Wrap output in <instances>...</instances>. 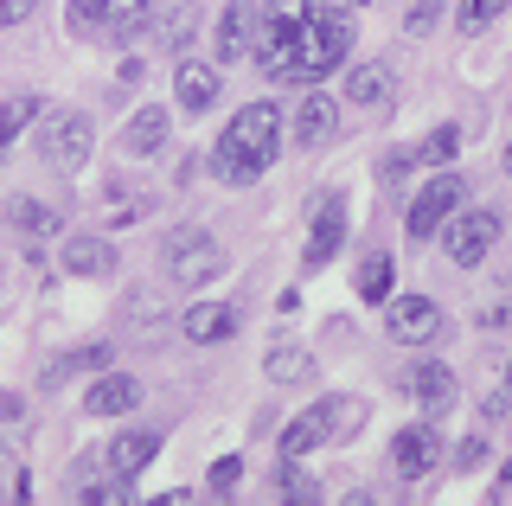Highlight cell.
Wrapping results in <instances>:
<instances>
[{
	"label": "cell",
	"mask_w": 512,
	"mask_h": 506,
	"mask_svg": "<svg viewBox=\"0 0 512 506\" xmlns=\"http://www.w3.org/2000/svg\"><path fill=\"white\" fill-rule=\"evenodd\" d=\"M276 154H282V109L276 103H244L224 122V135L212 148V173L224 186H250L276 167Z\"/></svg>",
	"instance_id": "1"
},
{
	"label": "cell",
	"mask_w": 512,
	"mask_h": 506,
	"mask_svg": "<svg viewBox=\"0 0 512 506\" xmlns=\"http://www.w3.org/2000/svg\"><path fill=\"white\" fill-rule=\"evenodd\" d=\"M340 65H346V7L320 0V13L295 26V39H288L282 65L269 71V77H282V84H301V90H308V84H320V77L340 71Z\"/></svg>",
	"instance_id": "2"
},
{
	"label": "cell",
	"mask_w": 512,
	"mask_h": 506,
	"mask_svg": "<svg viewBox=\"0 0 512 506\" xmlns=\"http://www.w3.org/2000/svg\"><path fill=\"white\" fill-rule=\"evenodd\" d=\"M365 423V404L359 398H320L308 404L295 423L282 430V455H314V449H340V442L359 436Z\"/></svg>",
	"instance_id": "3"
},
{
	"label": "cell",
	"mask_w": 512,
	"mask_h": 506,
	"mask_svg": "<svg viewBox=\"0 0 512 506\" xmlns=\"http://www.w3.org/2000/svg\"><path fill=\"white\" fill-rule=\"evenodd\" d=\"M90 148H96V129L84 109H52L39 122V161L58 167V173H84L90 167Z\"/></svg>",
	"instance_id": "4"
},
{
	"label": "cell",
	"mask_w": 512,
	"mask_h": 506,
	"mask_svg": "<svg viewBox=\"0 0 512 506\" xmlns=\"http://www.w3.org/2000/svg\"><path fill=\"white\" fill-rule=\"evenodd\" d=\"M224 270H231L224 250L199 225H180L167 237V282H173V289H205V282H218Z\"/></svg>",
	"instance_id": "5"
},
{
	"label": "cell",
	"mask_w": 512,
	"mask_h": 506,
	"mask_svg": "<svg viewBox=\"0 0 512 506\" xmlns=\"http://www.w3.org/2000/svg\"><path fill=\"white\" fill-rule=\"evenodd\" d=\"M493 244H500V212H461V205L448 212L442 250H448V263H455V270H480Z\"/></svg>",
	"instance_id": "6"
},
{
	"label": "cell",
	"mask_w": 512,
	"mask_h": 506,
	"mask_svg": "<svg viewBox=\"0 0 512 506\" xmlns=\"http://www.w3.org/2000/svg\"><path fill=\"white\" fill-rule=\"evenodd\" d=\"M154 20V0H77V13H71V26L84 39H135L141 26Z\"/></svg>",
	"instance_id": "7"
},
{
	"label": "cell",
	"mask_w": 512,
	"mask_h": 506,
	"mask_svg": "<svg viewBox=\"0 0 512 506\" xmlns=\"http://www.w3.org/2000/svg\"><path fill=\"white\" fill-rule=\"evenodd\" d=\"M384 334L397 346H436L442 340V308L429 295H404V302L384 308Z\"/></svg>",
	"instance_id": "8"
},
{
	"label": "cell",
	"mask_w": 512,
	"mask_h": 506,
	"mask_svg": "<svg viewBox=\"0 0 512 506\" xmlns=\"http://www.w3.org/2000/svg\"><path fill=\"white\" fill-rule=\"evenodd\" d=\"M455 205H461V173H436V180H429L423 193L410 199V218H404L410 237H436V231L448 225V212H455Z\"/></svg>",
	"instance_id": "9"
},
{
	"label": "cell",
	"mask_w": 512,
	"mask_h": 506,
	"mask_svg": "<svg viewBox=\"0 0 512 506\" xmlns=\"http://www.w3.org/2000/svg\"><path fill=\"white\" fill-rule=\"evenodd\" d=\"M346 103L352 109H372V116H384V109L397 103V71L378 65V58H365V65L346 71Z\"/></svg>",
	"instance_id": "10"
},
{
	"label": "cell",
	"mask_w": 512,
	"mask_h": 506,
	"mask_svg": "<svg viewBox=\"0 0 512 506\" xmlns=\"http://www.w3.org/2000/svg\"><path fill=\"white\" fill-rule=\"evenodd\" d=\"M250 39H256V7H250V0H231V7L218 13L212 58H218V65H244V58H250Z\"/></svg>",
	"instance_id": "11"
},
{
	"label": "cell",
	"mask_w": 512,
	"mask_h": 506,
	"mask_svg": "<svg viewBox=\"0 0 512 506\" xmlns=\"http://www.w3.org/2000/svg\"><path fill=\"white\" fill-rule=\"evenodd\" d=\"M391 462H397V474H404V481H423V474H436V462H442L436 430H429V423H410V430H397Z\"/></svg>",
	"instance_id": "12"
},
{
	"label": "cell",
	"mask_w": 512,
	"mask_h": 506,
	"mask_svg": "<svg viewBox=\"0 0 512 506\" xmlns=\"http://www.w3.org/2000/svg\"><path fill=\"white\" fill-rule=\"evenodd\" d=\"M333 129H340V103H333V97H314V90H308V97H301V109H295V122H288L295 148H301V154L327 148Z\"/></svg>",
	"instance_id": "13"
},
{
	"label": "cell",
	"mask_w": 512,
	"mask_h": 506,
	"mask_svg": "<svg viewBox=\"0 0 512 506\" xmlns=\"http://www.w3.org/2000/svg\"><path fill=\"white\" fill-rule=\"evenodd\" d=\"M180 334H186L192 346H218V340L237 334V308H231V302H192V308L180 314Z\"/></svg>",
	"instance_id": "14"
},
{
	"label": "cell",
	"mask_w": 512,
	"mask_h": 506,
	"mask_svg": "<svg viewBox=\"0 0 512 506\" xmlns=\"http://www.w3.org/2000/svg\"><path fill=\"white\" fill-rule=\"evenodd\" d=\"M64 270L96 282V276H116V270H122V257H116V244L96 231V237H71V244H64Z\"/></svg>",
	"instance_id": "15"
},
{
	"label": "cell",
	"mask_w": 512,
	"mask_h": 506,
	"mask_svg": "<svg viewBox=\"0 0 512 506\" xmlns=\"http://www.w3.org/2000/svg\"><path fill=\"white\" fill-rule=\"evenodd\" d=\"M135 404H141V378H128V372H103L84 398L90 417H128Z\"/></svg>",
	"instance_id": "16"
},
{
	"label": "cell",
	"mask_w": 512,
	"mask_h": 506,
	"mask_svg": "<svg viewBox=\"0 0 512 506\" xmlns=\"http://www.w3.org/2000/svg\"><path fill=\"white\" fill-rule=\"evenodd\" d=\"M404 391L423 410H448V404H455V372L436 366V359H416V366L404 372Z\"/></svg>",
	"instance_id": "17"
},
{
	"label": "cell",
	"mask_w": 512,
	"mask_h": 506,
	"mask_svg": "<svg viewBox=\"0 0 512 506\" xmlns=\"http://www.w3.org/2000/svg\"><path fill=\"white\" fill-rule=\"evenodd\" d=\"M173 90H180V109L205 116V109L218 103V65H205V58H186V65H173Z\"/></svg>",
	"instance_id": "18"
},
{
	"label": "cell",
	"mask_w": 512,
	"mask_h": 506,
	"mask_svg": "<svg viewBox=\"0 0 512 506\" xmlns=\"http://www.w3.org/2000/svg\"><path fill=\"white\" fill-rule=\"evenodd\" d=\"M160 455V430L154 423H135V430H122L109 442V474H141Z\"/></svg>",
	"instance_id": "19"
},
{
	"label": "cell",
	"mask_w": 512,
	"mask_h": 506,
	"mask_svg": "<svg viewBox=\"0 0 512 506\" xmlns=\"http://www.w3.org/2000/svg\"><path fill=\"white\" fill-rule=\"evenodd\" d=\"M340 237H346V205L327 199V205H320V218H314V237H308V270H320V263L340 250Z\"/></svg>",
	"instance_id": "20"
},
{
	"label": "cell",
	"mask_w": 512,
	"mask_h": 506,
	"mask_svg": "<svg viewBox=\"0 0 512 506\" xmlns=\"http://www.w3.org/2000/svg\"><path fill=\"white\" fill-rule=\"evenodd\" d=\"M160 141H167V109H160V103L135 109V116L122 122V148H128V154H154Z\"/></svg>",
	"instance_id": "21"
},
{
	"label": "cell",
	"mask_w": 512,
	"mask_h": 506,
	"mask_svg": "<svg viewBox=\"0 0 512 506\" xmlns=\"http://www.w3.org/2000/svg\"><path fill=\"white\" fill-rule=\"evenodd\" d=\"M154 45H167V52H173V45H186L192 39V26H199V7H192V0H160V13H154Z\"/></svg>",
	"instance_id": "22"
},
{
	"label": "cell",
	"mask_w": 512,
	"mask_h": 506,
	"mask_svg": "<svg viewBox=\"0 0 512 506\" xmlns=\"http://www.w3.org/2000/svg\"><path fill=\"white\" fill-rule=\"evenodd\" d=\"M455 154H461V129H455V122H442L423 148H410V167H442V161H455Z\"/></svg>",
	"instance_id": "23"
},
{
	"label": "cell",
	"mask_w": 512,
	"mask_h": 506,
	"mask_svg": "<svg viewBox=\"0 0 512 506\" xmlns=\"http://www.w3.org/2000/svg\"><path fill=\"white\" fill-rule=\"evenodd\" d=\"M84 366H96V372L109 366V340H96V346H77V353L52 359V366H45V385H58V378H71V372H84Z\"/></svg>",
	"instance_id": "24"
},
{
	"label": "cell",
	"mask_w": 512,
	"mask_h": 506,
	"mask_svg": "<svg viewBox=\"0 0 512 506\" xmlns=\"http://www.w3.org/2000/svg\"><path fill=\"white\" fill-rule=\"evenodd\" d=\"M359 302H391V257L359 263Z\"/></svg>",
	"instance_id": "25"
},
{
	"label": "cell",
	"mask_w": 512,
	"mask_h": 506,
	"mask_svg": "<svg viewBox=\"0 0 512 506\" xmlns=\"http://www.w3.org/2000/svg\"><path fill=\"white\" fill-rule=\"evenodd\" d=\"M314 366H308V353H301V346H269V378H276V385H295V378H308Z\"/></svg>",
	"instance_id": "26"
},
{
	"label": "cell",
	"mask_w": 512,
	"mask_h": 506,
	"mask_svg": "<svg viewBox=\"0 0 512 506\" xmlns=\"http://www.w3.org/2000/svg\"><path fill=\"white\" fill-rule=\"evenodd\" d=\"M7 218H13V225H20L26 237H45V231H58V212H45L39 199H13V205H7Z\"/></svg>",
	"instance_id": "27"
},
{
	"label": "cell",
	"mask_w": 512,
	"mask_h": 506,
	"mask_svg": "<svg viewBox=\"0 0 512 506\" xmlns=\"http://www.w3.org/2000/svg\"><path fill=\"white\" fill-rule=\"evenodd\" d=\"M512 0H461V33H487Z\"/></svg>",
	"instance_id": "28"
},
{
	"label": "cell",
	"mask_w": 512,
	"mask_h": 506,
	"mask_svg": "<svg viewBox=\"0 0 512 506\" xmlns=\"http://www.w3.org/2000/svg\"><path fill=\"white\" fill-rule=\"evenodd\" d=\"M141 212H148V199H135V193H116L103 205V225L109 231H122V225H141Z\"/></svg>",
	"instance_id": "29"
},
{
	"label": "cell",
	"mask_w": 512,
	"mask_h": 506,
	"mask_svg": "<svg viewBox=\"0 0 512 506\" xmlns=\"http://www.w3.org/2000/svg\"><path fill=\"white\" fill-rule=\"evenodd\" d=\"M282 494H288V500H314V494H320L314 474H301V455H282Z\"/></svg>",
	"instance_id": "30"
},
{
	"label": "cell",
	"mask_w": 512,
	"mask_h": 506,
	"mask_svg": "<svg viewBox=\"0 0 512 506\" xmlns=\"http://www.w3.org/2000/svg\"><path fill=\"white\" fill-rule=\"evenodd\" d=\"M160 314H167V308H160V295H148V289H141V295H128V321H135V334L160 327Z\"/></svg>",
	"instance_id": "31"
},
{
	"label": "cell",
	"mask_w": 512,
	"mask_h": 506,
	"mask_svg": "<svg viewBox=\"0 0 512 506\" xmlns=\"http://www.w3.org/2000/svg\"><path fill=\"white\" fill-rule=\"evenodd\" d=\"M32 109H39L32 97H13V103H0V148H7V141L26 129V116H32Z\"/></svg>",
	"instance_id": "32"
},
{
	"label": "cell",
	"mask_w": 512,
	"mask_h": 506,
	"mask_svg": "<svg viewBox=\"0 0 512 506\" xmlns=\"http://www.w3.org/2000/svg\"><path fill=\"white\" fill-rule=\"evenodd\" d=\"M0 494H7V500H32V481H26V468L13 462L7 449H0Z\"/></svg>",
	"instance_id": "33"
},
{
	"label": "cell",
	"mask_w": 512,
	"mask_h": 506,
	"mask_svg": "<svg viewBox=\"0 0 512 506\" xmlns=\"http://www.w3.org/2000/svg\"><path fill=\"white\" fill-rule=\"evenodd\" d=\"M269 20H282V26H301V20H314L320 13V0H269Z\"/></svg>",
	"instance_id": "34"
},
{
	"label": "cell",
	"mask_w": 512,
	"mask_h": 506,
	"mask_svg": "<svg viewBox=\"0 0 512 506\" xmlns=\"http://www.w3.org/2000/svg\"><path fill=\"white\" fill-rule=\"evenodd\" d=\"M84 500H90V506H122V500H128V474H109V481L84 487Z\"/></svg>",
	"instance_id": "35"
},
{
	"label": "cell",
	"mask_w": 512,
	"mask_h": 506,
	"mask_svg": "<svg viewBox=\"0 0 512 506\" xmlns=\"http://www.w3.org/2000/svg\"><path fill=\"white\" fill-rule=\"evenodd\" d=\"M436 13H442V0H404V26H410V33H429Z\"/></svg>",
	"instance_id": "36"
},
{
	"label": "cell",
	"mask_w": 512,
	"mask_h": 506,
	"mask_svg": "<svg viewBox=\"0 0 512 506\" xmlns=\"http://www.w3.org/2000/svg\"><path fill=\"white\" fill-rule=\"evenodd\" d=\"M237 481H244V462H237V455L212 462V494H237Z\"/></svg>",
	"instance_id": "37"
},
{
	"label": "cell",
	"mask_w": 512,
	"mask_h": 506,
	"mask_svg": "<svg viewBox=\"0 0 512 506\" xmlns=\"http://www.w3.org/2000/svg\"><path fill=\"white\" fill-rule=\"evenodd\" d=\"M480 455H487V442H480V436H468V442H455V468H474Z\"/></svg>",
	"instance_id": "38"
},
{
	"label": "cell",
	"mask_w": 512,
	"mask_h": 506,
	"mask_svg": "<svg viewBox=\"0 0 512 506\" xmlns=\"http://www.w3.org/2000/svg\"><path fill=\"white\" fill-rule=\"evenodd\" d=\"M32 13V0H0V26H20Z\"/></svg>",
	"instance_id": "39"
},
{
	"label": "cell",
	"mask_w": 512,
	"mask_h": 506,
	"mask_svg": "<svg viewBox=\"0 0 512 506\" xmlns=\"http://www.w3.org/2000/svg\"><path fill=\"white\" fill-rule=\"evenodd\" d=\"M20 423V398H0V430H13Z\"/></svg>",
	"instance_id": "40"
},
{
	"label": "cell",
	"mask_w": 512,
	"mask_h": 506,
	"mask_svg": "<svg viewBox=\"0 0 512 506\" xmlns=\"http://www.w3.org/2000/svg\"><path fill=\"white\" fill-rule=\"evenodd\" d=\"M500 494H512V462H506V481H500Z\"/></svg>",
	"instance_id": "41"
},
{
	"label": "cell",
	"mask_w": 512,
	"mask_h": 506,
	"mask_svg": "<svg viewBox=\"0 0 512 506\" xmlns=\"http://www.w3.org/2000/svg\"><path fill=\"white\" fill-rule=\"evenodd\" d=\"M333 7H365V0H333Z\"/></svg>",
	"instance_id": "42"
},
{
	"label": "cell",
	"mask_w": 512,
	"mask_h": 506,
	"mask_svg": "<svg viewBox=\"0 0 512 506\" xmlns=\"http://www.w3.org/2000/svg\"><path fill=\"white\" fill-rule=\"evenodd\" d=\"M506 173H512V141H506Z\"/></svg>",
	"instance_id": "43"
}]
</instances>
